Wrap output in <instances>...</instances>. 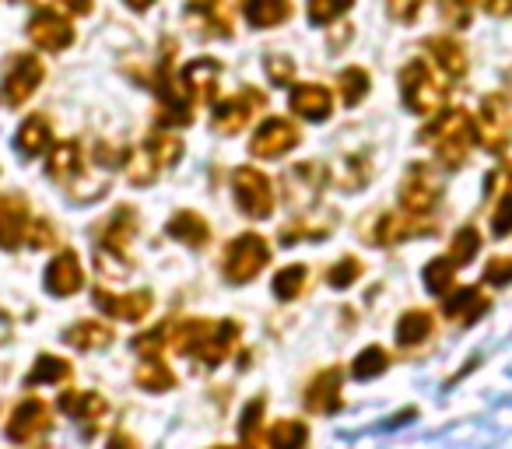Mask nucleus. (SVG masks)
I'll return each mask as SVG.
<instances>
[{
    "mask_svg": "<svg viewBox=\"0 0 512 449\" xmlns=\"http://www.w3.org/2000/svg\"><path fill=\"white\" fill-rule=\"evenodd\" d=\"M29 39L46 53H60L74 43V29L60 11H39L29 22Z\"/></svg>",
    "mask_w": 512,
    "mask_h": 449,
    "instance_id": "14",
    "label": "nucleus"
},
{
    "mask_svg": "<svg viewBox=\"0 0 512 449\" xmlns=\"http://www.w3.org/2000/svg\"><path fill=\"white\" fill-rule=\"evenodd\" d=\"M442 313H446V320L470 327V323H477L488 313V295H484L481 288H453V292L446 295Z\"/></svg>",
    "mask_w": 512,
    "mask_h": 449,
    "instance_id": "22",
    "label": "nucleus"
},
{
    "mask_svg": "<svg viewBox=\"0 0 512 449\" xmlns=\"http://www.w3.org/2000/svg\"><path fill=\"white\" fill-rule=\"evenodd\" d=\"M60 4H64L71 15H88V11H92V0H60Z\"/></svg>",
    "mask_w": 512,
    "mask_h": 449,
    "instance_id": "53",
    "label": "nucleus"
},
{
    "mask_svg": "<svg viewBox=\"0 0 512 449\" xmlns=\"http://www.w3.org/2000/svg\"><path fill=\"white\" fill-rule=\"evenodd\" d=\"M239 4L246 22L256 25V29H274L292 15V0H239Z\"/></svg>",
    "mask_w": 512,
    "mask_h": 449,
    "instance_id": "30",
    "label": "nucleus"
},
{
    "mask_svg": "<svg viewBox=\"0 0 512 449\" xmlns=\"http://www.w3.org/2000/svg\"><path fill=\"white\" fill-rule=\"evenodd\" d=\"M151 4H155V0H127L130 11H151Z\"/></svg>",
    "mask_w": 512,
    "mask_h": 449,
    "instance_id": "55",
    "label": "nucleus"
},
{
    "mask_svg": "<svg viewBox=\"0 0 512 449\" xmlns=\"http://www.w3.org/2000/svg\"><path fill=\"white\" fill-rule=\"evenodd\" d=\"M109 449H137V442L130 439L127 432H116L113 439H109Z\"/></svg>",
    "mask_w": 512,
    "mask_h": 449,
    "instance_id": "54",
    "label": "nucleus"
},
{
    "mask_svg": "<svg viewBox=\"0 0 512 449\" xmlns=\"http://www.w3.org/2000/svg\"><path fill=\"white\" fill-rule=\"evenodd\" d=\"M439 15L449 29H467L474 18V4L470 0H439Z\"/></svg>",
    "mask_w": 512,
    "mask_h": 449,
    "instance_id": "45",
    "label": "nucleus"
},
{
    "mask_svg": "<svg viewBox=\"0 0 512 449\" xmlns=\"http://www.w3.org/2000/svg\"><path fill=\"white\" fill-rule=\"evenodd\" d=\"M260 418H264V400L256 397L246 404L242 421H239V439L246 449H264V442H260Z\"/></svg>",
    "mask_w": 512,
    "mask_h": 449,
    "instance_id": "39",
    "label": "nucleus"
},
{
    "mask_svg": "<svg viewBox=\"0 0 512 449\" xmlns=\"http://www.w3.org/2000/svg\"><path fill=\"white\" fill-rule=\"evenodd\" d=\"M137 383L151 393H165L176 386V376H172V372L165 369V362H158V358H144V362L137 365Z\"/></svg>",
    "mask_w": 512,
    "mask_h": 449,
    "instance_id": "38",
    "label": "nucleus"
},
{
    "mask_svg": "<svg viewBox=\"0 0 512 449\" xmlns=\"http://www.w3.org/2000/svg\"><path fill=\"white\" fill-rule=\"evenodd\" d=\"M179 158H183V141H179L176 134L158 130V134L144 137V144L123 162V169H127V179L134 186H151L169 165H176Z\"/></svg>",
    "mask_w": 512,
    "mask_h": 449,
    "instance_id": "2",
    "label": "nucleus"
},
{
    "mask_svg": "<svg viewBox=\"0 0 512 449\" xmlns=\"http://www.w3.org/2000/svg\"><path fill=\"white\" fill-rule=\"evenodd\" d=\"M183 22L197 36H211V39L232 36V8H228V0H190L183 11Z\"/></svg>",
    "mask_w": 512,
    "mask_h": 449,
    "instance_id": "9",
    "label": "nucleus"
},
{
    "mask_svg": "<svg viewBox=\"0 0 512 449\" xmlns=\"http://www.w3.org/2000/svg\"><path fill=\"white\" fill-rule=\"evenodd\" d=\"M390 369V355H386L379 344H372V348H365L362 355L355 358V365H351V372H355V379H376L383 376V372Z\"/></svg>",
    "mask_w": 512,
    "mask_h": 449,
    "instance_id": "41",
    "label": "nucleus"
},
{
    "mask_svg": "<svg viewBox=\"0 0 512 449\" xmlns=\"http://www.w3.org/2000/svg\"><path fill=\"white\" fill-rule=\"evenodd\" d=\"M344 372L341 369H323L313 383L306 386V407L313 414H337L344 404Z\"/></svg>",
    "mask_w": 512,
    "mask_h": 449,
    "instance_id": "20",
    "label": "nucleus"
},
{
    "mask_svg": "<svg viewBox=\"0 0 512 449\" xmlns=\"http://www.w3.org/2000/svg\"><path fill=\"white\" fill-rule=\"evenodd\" d=\"M299 141H302L299 127H295L292 120H285V116H271V120L260 123V130L253 134L249 151H253L256 158H281V155H288Z\"/></svg>",
    "mask_w": 512,
    "mask_h": 449,
    "instance_id": "11",
    "label": "nucleus"
},
{
    "mask_svg": "<svg viewBox=\"0 0 512 449\" xmlns=\"http://www.w3.org/2000/svg\"><path fill=\"white\" fill-rule=\"evenodd\" d=\"M267 74H271L274 85L285 88V85H292V78H295V64L288 57H278V53H271V57H267Z\"/></svg>",
    "mask_w": 512,
    "mask_h": 449,
    "instance_id": "47",
    "label": "nucleus"
},
{
    "mask_svg": "<svg viewBox=\"0 0 512 449\" xmlns=\"http://www.w3.org/2000/svg\"><path fill=\"white\" fill-rule=\"evenodd\" d=\"M50 428V407L39 397H25L8 418V439L11 442H32Z\"/></svg>",
    "mask_w": 512,
    "mask_h": 449,
    "instance_id": "15",
    "label": "nucleus"
},
{
    "mask_svg": "<svg viewBox=\"0 0 512 449\" xmlns=\"http://www.w3.org/2000/svg\"><path fill=\"white\" fill-rule=\"evenodd\" d=\"M60 411H64L67 418H74V421H78V425L85 428V435H88V439H92V435L102 428V421H106L109 404L99 397V393L67 390L64 397H60Z\"/></svg>",
    "mask_w": 512,
    "mask_h": 449,
    "instance_id": "13",
    "label": "nucleus"
},
{
    "mask_svg": "<svg viewBox=\"0 0 512 449\" xmlns=\"http://www.w3.org/2000/svg\"><path fill=\"white\" fill-rule=\"evenodd\" d=\"M400 92H404V106L418 116H435L446 102L449 88L442 85V78L425 64V60H411L400 71Z\"/></svg>",
    "mask_w": 512,
    "mask_h": 449,
    "instance_id": "3",
    "label": "nucleus"
},
{
    "mask_svg": "<svg viewBox=\"0 0 512 449\" xmlns=\"http://www.w3.org/2000/svg\"><path fill=\"white\" fill-rule=\"evenodd\" d=\"M43 64L32 53H15L8 60V71H4V81H0V102L8 109H18L36 95V88L43 85Z\"/></svg>",
    "mask_w": 512,
    "mask_h": 449,
    "instance_id": "6",
    "label": "nucleus"
},
{
    "mask_svg": "<svg viewBox=\"0 0 512 449\" xmlns=\"http://www.w3.org/2000/svg\"><path fill=\"white\" fill-rule=\"evenodd\" d=\"M355 0H309L306 11H309V22L313 25H334L344 11L351 8Z\"/></svg>",
    "mask_w": 512,
    "mask_h": 449,
    "instance_id": "44",
    "label": "nucleus"
},
{
    "mask_svg": "<svg viewBox=\"0 0 512 449\" xmlns=\"http://www.w3.org/2000/svg\"><path fill=\"white\" fill-rule=\"evenodd\" d=\"M29 225H32V214L22 197H0V246L4 250L25 246Z\"/></svg>",
    "mask_w": 512,
    "mask_h": 449,
    "instance_id": "19",
    "label": "nucleus"
},
{
    "mask_svg": "<svg viewBox=\"0 0 512 449\" xmlns=\"http://www.w3.org/2000/svg\"><path fill=\"white\" fill-rule=\"evenodd\" d=\"M267 264H271V246H267V239L256 236V232H242V236L232 239V246H228L225 278L232 281V285H246V281H253Z\"/></svg>",
    "mask_w": 512,
    "mask_h": 449,
    "instance_id": "5",
    "label": "nucleus"
},
{
    "mask_svg": "<svg viewBox=\"0 0 512 449\" xmlns=\"http://www.w3.org/2000/svg\"><path fill=\"white\" fill-rule=\"evenodd\" d=\"M50 144H53V127H50V120H46L43 113H32L15 134V148L22 151L25 158L43 155Z\"/></svg>",
    "mask_w": 512,
    "mask_h": 449,
    "instance_id": "28",
    "label": "nucleus"
},
{
    "mask_svg": "<svg viewBox=\"0 0 512 449\" xmlns=\"http://www.w3.org/2000/svg\"><path fill=\"white\" fill-rule=\"evenodd\" d=\"M214 449H228V446H214Z\"/></svg>",
    "mask_w": 512,
    "mask_h": 449,
    "instance_id": "57",
    "label": "nucleus"
},
{
    "mask_svg": "<svg viewBox=\"0 0 512 449\" xmlns=\"http://www.w3.org/2000/svg\"><path fill=\"white\" fill-rule=\"evenodd\" d=\"M432 330H435V320L425 313V309H407V313L397 320V341L404 344V348H411V344L428 341Z\"/></svg>",
    "mask_w": 512,
    "mask_h": 449,
    "instance_id": "32",
    "label": "nucleus"
},
{
    "mask_svg": "<svg viewBox=\"0 0 512 449\" xmlns=\"http://www.w3.org/2000/svg\"><path fill=\"white\" fill-rule=\"evenodd\" d=\"M509 99H502V95H488V99L481 102V116H477V141H484V148H502L505 134H509Z\"/></svg>",
    "mask_w": 512,
    "mask_h": 449,
    "instance_id": "16",
    "label": "nucleus"
},
{
    "mask_svg": "<svg viewBox=\"0 0 512 449\" xmlns=\"http://www.w3.org/2000/svg\"><path fill=\"white\" fill-rule=\"evenodd\" d=\"M8 334H11V320L8 313H0V341H8Z\"/></svg>",
    "mask_w": 512,
    "mask_h": 449,
    "instance_id": "56",
    "label": "nucleus"
},
{
    "mask_svg": "<svg viewBox=\"0 0 512 449\" xmlns=\"http://www.w3.org/2000/svg\"><path fill=\"white\" fill-rule=\"evenodd\" d=\"M235 341H239V323H235V320L211 323V330H207V337H204V344H200L197 358L214 369V365H221L228 355H232Z\"/></svg>",
    "mask_w": 512,
    "mask_h": 449,
    "instance_id": "24",
    "label": "nucleus"
},
{
    "mask_svg": "<svg viewBox=\"0 0 512 449\" xmlns=\"http://www.w3.org/2000/svg\"><path fill=\"white\" fill-rule=\"evenodd\" d=\"M421 8H425V0H386V11L397 22H414Z\"/></svg>",
    "mask_w": 512,
    "mask_h": 449,
    "instance_id": "50",
    "label": "nucleus"
},
{
    "mask_svg": "<svg viewBox=\"0 0 512 449\" xmlns=\"http://www.w3.org/2000/svg\"><path fill=\"white\" fill-rule=\"evenodd\" d=\"M81 285H85V271H81V260L74 250H64L50 267H46V292L50 295H78Z\"/></svg>",
    "mask_w": 512,
    "mask_h": 449,
    "instance_id": "21",
    "label": "nucleus"
},
{
    "mask_svg": "<svg viewBox=\"0 0 512 449\" xmlns=\"http://www.w3.org/2000/svg\"><path fill=\"white\" fill-rule=\"evenodd\" d=\"M323 183H327V172H323V165L299 162V165H292V169L285 172V179H281V190H285V200L292 207H306V204H316Z\"/></svg>",
    "mask_w": 512,
    "mask_h": 449,
    "instance_id": "12",
    "label": "nucleus"
},
{
    "mask_svg": "<svg viewBox=\"0 0 512 449\" xmlns=\"http://www.w3.org/2000/svg\"><path fill=\"white\" fill-rule=\"evenodd\" d=\"M309 442V425L299 418L278 421L267 435V449H306Z\"/></svg>",
    "mask_w": 512,
    "mask_h": 449,
    "instance_id": "33",
    "label": "nucleus"
},
{
    "mask_svg": "<svg viewBox=\"0 0 512 449\" xmlns=\"http://www.w3.org/2000/svg\"><path fill=\"white\" fill-rule=\"evenodd\" d=\"M95 271H99L102 281H127L134 267H130V260H127V250L99 246V250H95Z\"/></svg>",
    "mask_w": 512,
    "mask_h": 449,
    "instance_id": "35",
    "label": "nucleus"
},
{
    "mask_svg": "<svg viewBox=\"0 0 512 449\" xmlns=\"http://www.w3.org/2000/svg\"><path fill=\"white\" fill-rule=\"evenodd\" d=\"M337 85H341V99L348 102V106H358V102L369 95V71H362V67H348V71H341V78H337Z\"/></svg>",
    "mask_w": 512,
    "mask_h": 449,
    "instance_id": "40",
    "label": "nucleus"
},
{
    "mask_svg": "<svg viewBox=\"0 0 512 449\" xmlns=\"http://www.w3.org/2000/svg\"><path fill=\"white\" fill-rule=\"evenodd\" d=\"M477 253H481V236H477V229L463 225V229L453 236V246H449V260H453L456 267H463V264H470Z\"/></svg>",
    "mask_w": 512,
    "mask_h": 449,
    "instance_id": "42",
    "label": "nucleus"
},
{
    "mask_svg": "<svg viewBox=\"0 0 512 449\" xmlns=\"http://www.w3.org/2000/svg\"><path fill=\"white\" fill-rule=\"evenodd\" d=\"M306 281H309V267H302V264L285 267V271L274 274V295H278L281 302H295L306 292Z\"/></svg>",
    "mask_w": 512,
    "mask_h": 449,
    "instance_id": "37",
    "label": "nucleus"
},
{
    "mask_svg": "<svg viewBox=\"0 0 512 449\" xmlns=\"http://www.w3.org/2000/svg\"><path fill=\"white\" fill-rule=\"evenodd\" d=\"M425 232H432V225H425V218L421 214H383V218L372 225V243L376 246H397L404 243V239H414V236H425Z\"/></svg>",
    "mask_w": 512,
    "mask_h": 449,
    "instance_id": "17",
    "label": "nucleus"
},
{
    "mask_svg": "<svg viewBox=\"0 0 512 449\" xmlns=\"http://www.w3.org/2000/svg\"><path fill=\"white\" fill-rule=\"evenodd\" d=\"M256 109H264V92H256V88H242L239 95L218 102L211 113L214 134H239V130L256 116Z\"/></svg>",
    "mask_w": 512,
    "mask_h": 449,
    "instance_id": "10",
    "label": "nucleus"
},
{
    "mask_svg": "<svg viewBox=\"0 0 512 449\" xmlns=\"http://www.w3.org/2000/svg\"><path fill=\"white\" fill-rule=\"evenodd\" d=\"M442 197V172L435 165H421L414 162L404 172V183H400V207L407 214H421L425 218Z\"/></svg>",
    "mask_w": 512,
    "mask_h": 449,
    "instance_id": "7",
    "label": "nucleus"
},
{
    "mask_svg": "<svg viewBox=\"0 0 512 449\" xmlns=\"http://www.w3.org/2000/svg\"><path fill=\"white\" fill-rule=\"evenodd\" d=\"M358 278H362V260H355V257H344L341 264H334L327 271L330 288H351Z\"/></svg>",
    "mask_w": 512,
    "mask_h": 449,
    "instance_id": "46",
    "label": "nucleus"
},
{
    "mask_svg": "<svg viewBox=\"0 0 512 449\" xmlns=\"http://www.w3.org/2000/svg\"><path fill=\"white\" fill-rule=\"evenodd\" d=\"M71 376V365L64 362V358L57 355H39L36 365H32V372L25 376V386H43V383H64V379Z\"/></svg>",
    "mask_w": 512,
    "mask_h": 449,
    "instance_id": "36",
    "label": "nucleus"
},
{
    "mask_svg": "<svg viewBox=\"0 0 512 449\" xmlns=\"http://www.w3.org/2000/svg\"><path fill=\"white\" fill-rule=\"evenodd\" d=\"M165 232H169L176 243L190 246V250H200V246L211 243V229H207V221L200 218L197 211H176L169 218V225H165Z\"/></svg>",
    "mask_w": 512,
    "mask_h": 449,
    "instance_id": "27",
    "label": "nucleus"
},
{
    "mask_svg": "<svg viewBox=\"0 0 512 449\" xmlns=\"http://www.w3.org/2000/svg\"><path fill=\"white\" fill-rule=\"evenodd\" d=\"M491 229H495V236H509L512 232V190L502 193V200H498L495 214H491Z\"/></svg>",
    "mask_w": 512,
    "mask_h": 449,
    "instance_id": "48",
    "label": "nucleus"
},
{
    "mask_svg": "<svg viewBox=\"0 0 512 449\" xmlns=\"http://www.w3.org/2000/svg\"><path fill=\"white\" fill-rule=\"evenodd\" d=\"M421 281H425V288L432 295H442V299H446V295L456 288V264L449 257L432 260V264L421 271Z\"/></svg>",
    "mask_w": 512,
    "mask_h": 449,
    "instance_id": "34",
    "label": "nucleus"
},
{
    "mask_svg": "<svg viewBox=\"0 0 512 449\" xmlns=\"http://www.w3.org/2000/svg\"><path fill=\"white\" fill-rule=\"evenodd\" d=\"M64 341L71 344V348L78 351H102L113 344V330L106 327V323H95V320H81L74 323V327H67Z\"/></svg>",
    "mask_w": 512,
    "mask_h": 449,
    "instance_id": "31",
    "label": "nucleus"
},
{
    "mask_svg": "<svg viewBox=\"0 0 512 449\" xmlns=\"http://www.w3.org/2000/svg\"><path fill=\"white\" fill-rule=\"evenodd\" d=\"M292 113L302 116V120L323 123L330 113H334V95L323 85H295L292 88Z\"/></svg>",
    "mask_w": 512,
    "mask_h": 449,
    "instance_id": "25",
    "label": "nucleus"
},
{
    "mask_svg": "<svg viewBox=\"0 0 512 449\" xmlns=\"http://www.w3.org/2000/svg\"><path fill=\"white\" fill-rule=\"evenodd\" d=\"M421 141L432 144L435 158H439L446 169H460V165L467 162L470 148L477 144V127L463 109H446V113L428 123Z\"/></svg>",
    "mask_w": 512,
    "mask_h": 449,
    "instance_id": "1",
    "label": "nucleus"
},
{
    "mask_svg": "<svg viewBox=\"0 0 512 449\" xmlns=\"http://www.w3.org/2000/svg\"><path fill=\"white\" fill-rule=\"evenodd\" d=\"M53 243H57V236H53L50 221H32L29 236H25V246H32V250H50Z\"/></svg>",
    "mask_w": 512,
    "mask_h": 449,
    "instance_id": "49",
    "label": "nucleus"
},
{
    "mask_svg": "<svg viewBox=\"0 0 512 449\" xmlns=\"http://www.w3.org/2000/svg\"><path fill=\"white\" fill-rule=\"evenodd\" d=\"M372 169H369V158L358 155V158H344L341 162V172H337V186L341 190H362L369 183Z\"/></svg>",
    "mask_w": 512,
    "mask_h": 449,
    "instance_id": "43",
    "label": "nucleus"
},
{
    "mask_svg": "<svg viewBox=\"0 0 512 449\" xmlns=\"http://www.w3.org/2000/svg\"><path fill=\"white\" fill-rule=\"evenodd\" d=\"M183 85L190 88L193 102H214L218 85H221V64L211 57L193 60V64H186V71H183Z\"/></svg>",
    "mask_w": 512,
    "mask_h": 449,
    "instance_id": "23",
    "label": "nucleus"
},
{
    "mask_svg": "<svg viewBox=\"0 0 512 449\" xmlns=\"http://www.w3.org/2000/svg\"><path fill=\"white\" fill-rule=\"evenodd\" d=\"M232 190H235V204L246 218H271L274 214V190L271 179L256 169H235L232 172Z\"/></svg>",
    "mask_w": 512,
    "mask_h": 449,
    "instance_id": "8",
    "label": "nucleus"
},
{
    "mask_svg": "<svg viewBox=\"0 0 512 449\" xmlns=\"http://www.w3.org/2000/svg\"><path fill=\"white\" fill-rule=\"evenodd\" d=\"M484 281H488V285H509L512 281V260L495 257L488 267H484Z\"/></svg>",
    "mask_w": 512,
    "mask_h": 449,
    "instance_id": "51",
    "label": "nucleus"
},
{
    "mask_svg": "<svg viewBox=\"0 0 512 449\" xmlns=\"http://www.w3.org/2000/svg\"><path fill=\"white\" fill-rule=\"evenodd\" d=\"M137 236V211L134 207H116L99 229V246H109V250H127V243Z\"/></svg>",
    "mask_w": 512,
    "mask_h": 449,
    "instance_id": "26",
    "label": "nucleus"
},
{
    "mask_svg": "<svg viewBox=\"0 0 512 449\" xmlns=\"http://www.w3.org/2000/svg\"><path fill=\"white\" fill-rule=\"evenodd\" d=\"M155 92H158V123L162 127H186L193 123V95L190 88L183 85V78H176V71L169 67V60H162L158 67V78H155Z\"/></svg>",
    "mask_w": 512,
    "mask_h": 449,
    "instance_id": "4",
    "label": "nucleus"
},
{
    "mask_svg": "<svg viewBox=\"0 0 512 449\" xmlns=\"http://www.w3.org/2000/svg\"><path fill=\"white\" fill-rule=\"evenodd\" d=\"M481 8L495 18H505V15H512V0H481Z\"/></svg>",
    "mask_w": 512,
    "mask_h": 449,
    "instance_id": "52",
    "label": "nucleus"
},
{
    "mask_svg": "<svg viewBox=\"0 0 512 449\" xmlns=\"http://www.w3.org/2000/svg\"><path fill=\"white\" fill-rule=\"evenodd\" d=\"M151 292H130V295H113L106 288H95V306L102 309L106 316L113 320H123V323H137L151 313Z\"/></svg>",
    "mask_w": 512,
    "mask_h": 449,
    "instance_id": "18",
    "label": "nucleus"
},
{
    "mask_svg": "<svg viewBox=\"0 0 512 449\" xmlns=\"http://www.w3.org/2000/svg\"><path fill=\"white\" fill-rule=\"evenodd\" d=\"M428 53L435 57V67H439L446 78H463V74H467V50H463L453 36L428 39Z\"/></svg>",
    "mask_w": 512,
    "mask_h": 449,
    "instance_id": "29",
    "label": "nucleus"
}]
</instances>
